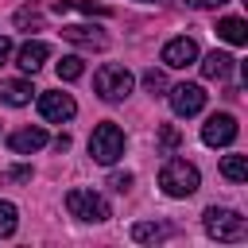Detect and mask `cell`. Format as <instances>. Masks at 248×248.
<instances>
[{
	"instance_id": "cell-1",
	"label": "cell",
	"mask_w": 248,
	"mask_h": 248,
	"mask_svg": "<svg viewBox=\"0 0 248 248\" xmlns=\"http://www.w3.org/2000/svg\"><path fill=\"white\" fill-rule=\"evenodd\" d=\"M159 186H163L167 198H190V194L202 186V174H198V167L186 163V159H167L163 170H159Z\"/></svg>"
},
{
	"instance_id": "cell-2",
	"label": "cell",
	"mask_w": 248,
	"mask_h": 248,
	"mask_svg": "<svg viewBox=\"0 0 248 248\" xmlns=\"http://www.w3.org/2000/svg\"><path fill=\"white\" fill-rule=\"evenodd\" d=\"M202 225H205V232H209L213 240H225V244L248 236V221H244L236 209H225V205H209V209L202 213Z\"/></svg>"
},
{
	"instance_id": "cell-3",
	"label": "cell",
	"mask_w": 248,
	"mask_h": 248,
	"mask_svg": "<svg viewBox=\"0 0 248 248\" xmlns=\"http://www.w3.org/2000/svg\"><path fill=\"white\" fill-rule=\"evenodd\" d=\"M124 132H120V124H112V120H105V124H97L93 128V136H89V155H93V163H101V167H112L120 155H124Z\"/></svg>"
},
{
	"instance_id": "cell-4",
	"label": "cell",
	"mask_w": 248,
	"mask_h": 248,
	"mask_svg": "<svg viewBox=\"0 0 248 248\" xmlns=\"http://www.w3.org/2000/svg\"><path fill=\"white\" fill-rule=\"evenodd\" d=\"M132 85H136L132 70H124V66H116V62H105V66L93 74V89H97L101 101H124V97L132 93Z\"/></svg>"
},
{
	"instance_id": "cell-5",
	"label": "cell",
	"mask_w": 248,
	"mask_h": 248,
	"mask_svg": "<svg viewBox=\"0 0 248 248\" xmlns=\"http://www.w3.org/2000/svg\"><path fill=\"white\" fill-rule=\"evenodd\" d=\"M66 209H70V217H78V221H108V217H112V205H108L105 194H97V190H70V194H66Z\"/></svg>"
},
{
	"instance_id": "cell-6",
	"label": "cell",
	"mask_w": 248,
	"mask_h": 248,
	"mask_svg": "<svg viewBox=\"0 0 248 248\" xmlns=\"http://www.w3.org/2000/svg\"><path fill=\"white\" fill-rule=\"evenodd\" d=\"M167 101H170L174 116H194V112H202V108H205V89H202V85H194V81H182V85L167 89Z\"/></svg>"
},
{
	"instance_id": "cell-7",
	"label": "cell",
	"mask_w": 248,
	"mask_h": 248,
	"mask_svg": "<svg viewBox=\"0 0 248 248\" xmlns=\"http://www.w3.org/2000/svg\"><path fill=\"white\" fill-rule=\"evenodd\" d=\"M236 116H229V112H213L205 124H202V143L205 147H229L232 140H236Z\"/></svg>"
},
{
	"instance_id": "cell-8",
	"label": "cell",
	"mask_w": 248,
	"mask_h": 248,
	"mask_svg": "<svg viewBox=\"0 0 248 248\" xmlns=\"http://www.w3.org/2000/svg\"><path fill=\"white\" fill-rule=\"evenodd\" d=\"M39 112H43V120L62 124V120H70V116L78 112V105H74V97H70V93L50 89V93H39Z\"/></svg>"
},
{
	"instance_id": "cell-9",
	"label": "cell",
	"mask_w": 248,
	"mask_h": 248,
	"mask_svg": "<svg viewBox=\"0 0 248 248\" xmlns=\"http://www.w3.org/2000/svg\"><path fill=\"white\" fill-rule=\"evenodd\" d=\"M159 58H163V66H170V70H186V66L198 62V43L186 39V35H178V39H170V43L163 46Z\"/></svg>"
},
{
	"instance_id": "cell-10",
	"label": "cell",
	"mask_w": 248,
	"mask_h": 248,
	"mask_svg": "<svg viewBox=\"0 0 248 248\" xmlns=\"http://www.w3.org/2000/svg\"><path fill=\"white\" fill-rule=\"evenodd\" d=\"M62 39L74 43V46H85V50H105L108 46V35L93 23H74V27H62Z\"/></svg>"
},
{
	"instance_id": "cell-11",
	"label": "cell",
	"mask_w": 248,
	"mask_h": 248,
	"mask_svg": "<svg viewBox=\"0 0 248 248\" xmlns=\"http://www.w3.org/2000/svg\"><path fill=\"white\" fill-rule=\"evenodd\" d=\"M50 58V46L43 43V39H31V43H23L19 46V54H16V66L23 70V74H35V70H43V62Z\"/></svg>"
},
{
	"instance_id": "cell-12",
	"label": "cell",
	"mask_w": 248,
	"mask_h": 248,
	"mask_svg": "<svg viewBox=\"0 0 248 248\" xmlns=\"http://www.w3.org/2000/svg\"><path fill=\"white\" fill-rule=\"evenodd\" d=\"M46 143V132L35 124V128H19V132H12L8 136V151L12 155H31V151H39Z\"/></svg>"
},
{
	"instance_id": "cell-13",
	"label": "cell",
	"mask_w": 248,
	"mask_h": 248,
	"mask_svg": "<svg viewBox=\"0 0 248 248\" xmlns=\"http://www.w3.org/2000/svg\"><path fill=\"white\" fill-rule=\"evenodd\" d=\"M232 54H225V50H209L205 58H202V78L205 81H221V78H229V70H232Z\"/></svg>"
},
{
	"instance_id": "cell-14",
	"label": "cell",
	"mask_w": 248,
	"mask_h": 248,
	"mask_svg": "<svg viewBox=\"0 0 248 248\" xmlns=\"http://www.w3.org/2000/svg\"><path fill=\"white\" fill-rule=\"evenodd\" d=\"M31 81H23V78H12V81H0V101L4 105H12V108H23V105H31Z\"/></svg>"
},
{
	"instance_id": "cell-15",
	"label": "cell",
	"mask_w": 248,
	"mask_h": 248,
	"mask_svg": "<svg viewBox=\"0 0 248 248\" xmlns=\"http://www.w3.org/2000/svg\"><path fill=\"white\" fill-rule=\"evenodd\" d=\"M170 232H174V225H167V221H140V225H132V240H140V244L167 240Z\"/></svg>"
},
{
	"instance_id": "cell-16",
	"label": "cell",
	"mask_w": 248,
	"mask_h": 248,
	"mask_svg": "<svg viewBox=\"0 0 248 248\" xmlns=\"http://www.w3.org/2000/svg\"><path fill=\"white\" fill-rule=\"evenodd\" d=\"M217 35L225 43H232V46H244L248 43V23L236 19V16H225V19H217Z\"/></svg>"
},
{
	"instance_id": "cell-17",
	"label": "cell",
	"mask_w": 248,
	"mask_h": 248,
	"mask_svg": "<svg viewBox=\"0 0 248 248\" xmlns=\"http://www.w3.org/2000/svg\"><path fill=\"white\" fill-rule=\"evenodd\" d=\"M54 12L62 16V12H85V16H112V8L108 4H101V0H58L54 4Z\"/></svg>"
},
{
	"instance_id": "cell-18",
	"label": "cell",
	"mask_w": 248,
	"mask_h": 248,
	"mask_svg": "<svg viewBox=\"0 0 248 248\" xmlns=\"http://www.w3.org/2000/svg\"><path fill=\"white\" fill-rule=\"evenodd\" d=\"M221 174H225L229 182H244V178H248V159H244V155H225V159H221Z\"/></svg>"
},
{
	"instance_id": "cell-19",
	"label": "cell",
	"mask_w": 248,
	"mask_h": 248,
	"mask_svg": "<svg viewBox=\"0 0 248 248\" xmlns=\"http://www.w3.org/2000/svg\"><path fill=\"white\" fill-rule=\"evenodd\" d=\"M81 74H85L81 54H62V58H58V78H62V81H78Z\"/></svg>"
},
{
	"instance_id": "cell-20",
	"label": "cell",
	"mask_w": 248,
	"mask_h": 248,
	"mask_svg": "<svg viewBox=\"0 0 248 248\" xmlns=\"http://www.w3.org/2000/svg\"><path fill=\"white\" fill-rule=\"evenodd\" d=\"M16 225H19V209H16L12 202H0V240H4V236H12V232H16Z\"/></svg>"
},
{
	"instance_id": "cell-21",
	"label": "cell",
	"mask_w": 248,
	"mask_h": 248,
	"mask_svg": "<svg viewBox=\"0 0 248 248\" xmlns=\"http://www.w3.org/2000/svg\"><path fill=\"white\" fill-rule=\"evenodd\" d=\"M143 89H147L151 97H167V74H163V70H147V74H143Z\"/></svg>"
},
{
	"instance_id": "cell-22",
	"label": "cell",
	"mask_w": 248,
	"mask_h": 248,
	"mask_svg": "<svg viewBox=\"0 0 248 248\" xmlns=\"http://www.w3.org/2000/svg\"><path fill=\"white\" fill-rule=\"evenodd\" d=\"M39 23H43V16L35 8H19L16 12V27H39Z\"/></svg>"
},
{
	"instance_id": "cell-23",
	"label": "cell",
	"mask_w": 248,
	"mask_h": 248,
	"mask_svg": "<svg viewBox=\"0 0 248 248\" xmlns=\"http://www.w3.org/2000/svg\"><path fill=\"white\" fill-rule=\"evenodd\" d=\"M108 190H116V194H128V190H132V174H128V170H116V174H108Z\"/></svg>"
},
{
	"instance_id": "cell-24",
	"label": "cell",
	"mask_w": 248,
	"mask_h": 248,
	"mask_svg": "<svg viewBox=\"0 0 248 248\" xmlns=\"http://www.w3.org/2000/svg\"><path fill=\"white\" fill-rule=\"evenodd\" d=\"M178 140H182V136H178V128H170V124H163V128H159V143H163L167 151H174V147H178Z\"/></svg>"
},
{
	"instance_id": "cell-25",
	"label": "cell",
	"mask_w": 248,
	"mask_h": 248,
	"mask_svg": "<svg viewBox=\"0 0 248 248\" xmlns=\"http://www.w3.org/2000/svg\"><path fill=\"white\" fill-rule=\"evenodd\" d=\"M0 178H4V182H31V167H23V163H19V167H8Z\"/></svg>"
},
{
	"instance_id": "cell-26",
	"label": "cell",
	"mask_w": 248,
	"mask_h": 248,
	"mask_svg": "<svg viewBox=\"0 0 248 248\" xmlns=\"http://www.w3.org/2000/svg\"><path fill=\"white\" fill-rule=\"evenodd\" d=\"M8 54H12V39H8V35H0V66L8 62Z\"/></svg>"
},
{
	"instance_id": "cell-27",
	"label": "cell",
	"mask_w": 248,
	"mask_h": 248,
	"mask_svg": "<svg viewBox=\"0 0 248 248\" xmlns=\"http://www.w3.org/2000/svg\"><path fill=\"white\" fill-rule=\"evenodd\" d=\"M190 4H194V8H221L225 0H190Z\"/></svg>"
},
{
	"instance_id": "cell-28",
	"label": "cell",
	"mask_w": 248,
	"mask_h": 248,
	"mask_svg": "<svg viewBox=\"0 0 248 248\" xmlns=\"http://www.w3.org/2000/svg\"><path fill=\"white\" fill-rule=\"evenodd\" d=\"M143 4H155V0H143Z\"/></svg>"
}]
</instances>
